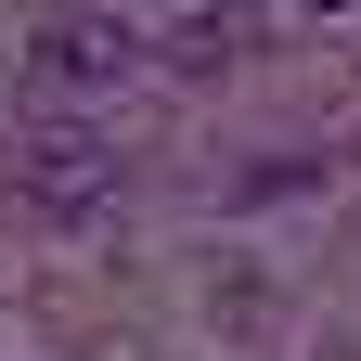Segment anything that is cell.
<instances>
[{
  "mask_svg": "<svg viewBox=\"0 0 361 361\" xmlns=\"http://www.w3.org/2000/svg\"><path fill=\"white\" fill-rule=\"evenodd\" d=\"M13 194L52 207V219L116 207V142H104V129H39V142H13Z\"/></svg>",
  "mask_w": 361,
  "mask_h": 361,
  "instance_id": "6da1fadb",
  "label": "cell"
},
{
  "mask_svg": "<svg viewBox=\"0 0 361 361\" xmlns=\"http://www.w3.org/2000/svg\"><path fill=\"white\" fill-rule=\"evenodd\" d=\"M129 52H142L129 26H104V13H65L52 39H39V90H116V78H129Z\"/></svg>",
  "mask_w": 361,
  "mask_h": 361,
  "instance_id": "7a4b0ae2",
  "label": "cell"
},
{
  "mask_svg": "<svg viewBox=\"0 0 361 361\" xmlns=\"http://www.w3.org/2000/svg\"><path fill=\"white\" fill-rule=\"evenodd\" d=\"M310 13H348V0H310Z\"/></svg>",
  "mask_w": 361,
  "mask_h": 361,
  "instance_id": "3957f363",
  "label": "cell"
}]
</instances>
